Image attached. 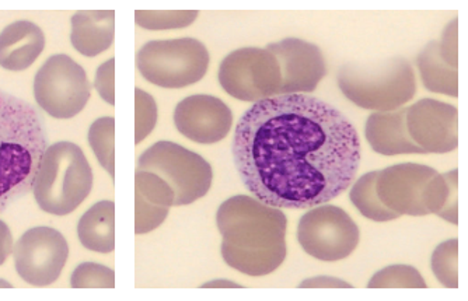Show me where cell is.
Instances as JSON below:
<instances>
[{
    "instance_id": "31",
    "label": "cell",
    "mask_w": 468,
    "mask_h": 301,
    "mask_svg": "<svg viewBox=\"0 0 468 301\" xmlns=\"http://www.w3.org/2000/svg\"><path fill=\"white\" fill-rule=\"evenodd\" d=\"M459 20L453 18L444 28L441 41H439V51L446 64L451 65L453 69L459 67Z\"/></svg>"
},
{
    "instance_id": "5",
    "label": "cell",
    "mask_w": 468,
    "mask_h": 301,
    "mask_svg": "<svg viewBox=\"0 0 468 301\" xmlns=\"http://www.w3.org/2000/svg\"><path fill=\"white\" fill-rule=\"evenodd\" d=\"M338 86L355 106L378 112L396 111L417 93L414 69L404 57L344 65L338 72Z\"/></svg>"
},
{
    "instance_id": "20",
    "label": "cell",
    "mask_w": 468,
    "mask_h": 301,
    "mask_svg": "<svg viewBox=\"0 0 468 301\" xmlns=\"http://www.w3.org/2000/svg\"><path fill=\"white\" fill-rule=\"evenodd\" d=\"M78 235L81 245L94 253L115 250V203L102 201L91 206L79 220Z\"/></svg>"
},
{
    "instance_id": "7",
    "label": "cell",
    "mask_w": 468,
    "mask_h": 301,
    "mask_svg": "<svg viewBox=\"0 0 468 301\" xmlns=\"http://www.w3.org/2000/svg\"><path fill=\"white\" fill-rule=\"evenodd\" d=\"M136 170L165 180L175 191V206L191 205L207 195L214 180L212 167L204 157L168 140L144 150Z\"/></svg>"
},
{
    "instance_id": "12",
    "label": "cell",
    "mask_w": 468,
    "mask_h": 301,
    "mask_svg": "<svg viewBox=\"0 0 468 301\" xmlns=\"http://www.w3.org/2000/svg\"><path fill=\"white\" fill-rule=\"evenodd\" d=\"M410 138L425 153H449L459 145V112L438 99H420L406 109Z\"/></svg>"
},
{
    "instance_id": "1",
    "label": "cell",
    "mask_w": 468,
    "mask_h": 301,
    "mask_svg": "<svg viewBox=\"0 0 468 301\" xmlns=\"http://www.w3.org/2000/svg\"><path fill=\"white\" fill-rule=\"evenodd\" d=\"M234 166L247 190L273 208H313L346 192L360 164L351 120L315 97L255 103L239 120Z\"/></svg>"
},
{
    "instance_id": "18",
    "label": "cell",
    "mask_w": 468,
    "mask_h": 301,
    "mask_svg": "<svg viewBox=\"0 0 468 301\" xmlns=\"http://www.w3.org/2000/svg\"><path fill=\"white\" fill-rule=\"evenodd\" d=\"M46 48V36L31 22L13 23L0 33V67L12 72L28 69Z\"/></svg>"
},
{
    "instance_id": "23",
    "label": "cell",
    "mask_w": 468,
    "mask_h": 301,
    "mask_svg": "<svg viewBox=\"0 0 468 301\" xmlns=\"http://www.w3.org/2000/svg\"><path fill=\"white\" fill-rule=\"evenodd\" d=\"M378 171L367 172L364 177L355 182L352 187L351 196L352 203L355 208L364 214L367 219L373 222H390V220L399 219L396 212L390 211L380 202L378 193H376V181H378Z\"/></svg>"
},
{
    "instance_id": "9",
    "label": "cell",
    "mask_w": 468,
    "mask_h": 301,
    "mask_svg": "<svg viewBox=\"0 0 468 301\" xmlns=\"http://www.w3.org/2000/svg\"><path fill=\"white\" fill-rule=\"evenodd\" d=\"M219 83L229 96L255 104L280 96L282 76L278 60L267 48H241L222 60Z\"/></svg>"
},
{
    "instance_id": "24",
    "label": "cell",
    "mask_w": 468,
    "mask_h": 301,
    "mask_svg": "<svg viewBox=\"0 0 468 301\" xmlns=\"http://www.w3.org/2000/svg\"><path fill=\"white\" fill-rule=\"evenodd\" d=\"M115 119L114 117L99 118L89 130V145L93 149L99 163L114 180L115 174Z\"/></svg>"
},
{
    "instance_id": "25",
    "label": "cell",
    "mask_w": 468,
    "mask_h": 301,
    "mask_svg": "<svg viewBox=\"0 0 468 301\" xmlns=\"http://www.w3.org/2000/svg\"><path fill=\"white\" fill-rule=\"evenodd\" d=\"M197 10H136L135 22L146 30H176L193 25Z\"/></svg>"
},
{
    "instance_id": "6",
    "label": "cell",
    "mask_w": 468,
    "mask_h": 301,
    "mask_svg": "<svg viewBox=\"0 0 468 301\" xmlns=\"http://www.w3.org/2000/svg\"><path fill=\"white\" fill-rule=\"evenodd\" d=\"M136 65L152 85L165 88H188L207 75L209 52L196 38L151 41L139 49Z\"/></svg>"
},
{
    "instance_id": "2",
    "label": "cell",
    "mask_w": 468,
    "mask_h": 301,
    "mask_svg": "<svg viewBox=\"0 0 468 301\" xmlns=\"http://www.w3.org/2000/svg\"><path fill=\"white\" fill-rule=\"evenodd\" d=\"M217 220L223 238L222 256L230 268L264 276L282 265L288 220L280 208L238 195L220 205Z\"/></svg>"
},
{
    "instance_id": "4",
    "label": "cell",
    "mask_w": 468,
    "mask_h": 301,
    "mask_svg": "<svg viewBox=\"0 0 468 301\" xmlns=\"http://www.w3.org/2000/svg\"><path fill=\"white\" fill-rule=\"evenodd\" d=\"M91 187L93 172L83 150L72 142H58L42 156L31 191L42 211L67 216L84 202Z\"/></svg>"
},
{
    "instance_id": "33",
    "label": "cell",
    "mask_w": 468,
    "mask_h": 301,
    "mask_svg": "<svg viewBox=\"0 0 468 301\" xmlns=\"http://www.w3.org/2000/svg\"><path fill=\"white\" fill-rule=\"evenodd\" d=\"M299 287H343V289H346V287L354 286L346 284L344 280L335 279V277L318 276L304 280Z\"/></svg>"
},
{
    "instance_id": "15",
    "label": "cell",
    "mask_w": 468,
    "mask_h": 301,
    "mask_svg": "<svg viewBox=\"0 0 468 301\" xmlns=\"http://www.w3.org/2000/svg\"><path fill=\"white\" fill-rule=\"evenodd\" d=\"M175 124L178 132L193 142L214 145L230 132L233 115L222 99L207 94H196L177 104Z\"/></svg>"
},
{
    "instance_id": "17",
    "label": "cell",
    "mask_w": 468,
    "mask_h": 301,
    "mask_svg": "<svg viewBox=\"0 0 468 301\" xmlns=\"http://www.w3.org/2000/svg\"><path fill=\"white\" fill-rule=\"evenodd\" d=\"M365 135L370 148L383 156L425 153L410 138L406 125V109L370 115L365 127Z\"/></svg>"
},
{
    "instance_id": "30",
    "label": "cell",
    "mask_w": 468,
    "mask_h": 301,
    "mask_svg": "<svg viewBox=\"0 0 468 301\" xmlns=\"http://www.w3.org/2000/svg\"><path fill=\"white\" fill-rule=\"evenodd\" d=\"M94 88L100 94L105 103L110 106L115 104V59L107 60L104 64L100 65L97 69L96 78H94Z\"/></svg>"
},
{
    "instance_id": "29",
    "label": "cell",
    "mask_w": 468,
    "mask_h": 301,
    "mask_svg": "<svg viewBox=\"0 0 468 301\" xmlns=\"http://www.w3.org/2000/svg\"><path fill=\"white\" fill-rule=\"evenodd\" d=\"M157 106L154 97L146 91L135 90V145L151 135L156 127Z\"/></svg>"
},
{
    "instance_id": "21",
    "label": "cell",
    "mask_w": 468,
    "mask_h": 301,
    "mask_svg": "<svg viewBox=\"0 0 468 301\" xmlns=\"http://www.w3.org/2000/svg\"><path fill=\"white\" fill-rule=\"evenodd\" d=\"M418 69L427 90L432 93L457 97L459 94V75L457 69L444 62L439 51V41H431L418 55Z\"/></svg>"
},
{
    "instance_id": "14",
    "label": "cell",
    "mask_w": 468,
    "mask_h": 301,
    "mask_svg": "<svg viewBox=\"0 0 468 301\" xmlns=\"http://www.w3.org/2000/svg\"><path fill=\"white\" fill-rule=\"evenodd\" d=\"M267 49L280 65L282 76L280 96L312 93L327 75L324 57L314 44L299 38H285L271 44Z\"/></svg>"
},
{
    "instance_id": "8",
    "label": "cell",
    "mask_w": 468,
    "mask_h": 301,
    "mask_svg": "<svg viewBox=\"0 0 468 301\" xmlns=\"http://www.w3.org/2000/svg\"><path fill=\"white\" fill-rule=\"evenodd\" d=\"M90 94L88 75L68 55L49 57L34 78L37 104L57 119H69L83 111Z\"/></svg>"
},
{
    "instance_id": "27",
    "label": "cell",
    "mask_w": 468,
    "mask_h": 301,
    "mask_svg": "<svg viewBox=\"0 0 468 301\" xmlns=\"http://www.w3.org/2000/svg\"><path fill=\"white\" fill-rule=\"evenodd\" d=\"M369 289H390V287H407V289H425L427 284L420 272L410 265H391L381 269L370 279Z\"/></svg>"
},
{
    "instance_id": "19",
    "label": "cell",
    "mask_w": 468,
    "mask_h": 301,
    "mask_svg": "<svg viewBox=\"0 0 468 301\" xmlns=\"http://www.w3.org/2000/svg\"><path fill=\"white\" fill-rule=\"evenodd\" d=\"M114 10H83L72 17L73 48L83 57H94L107 51L114 43Z\"/></svg>"
},
{
    "instance_id": "3",
    "label": "cell",
    "mask_w": 468,
    "mask_h": 301,
    "mask_svg": "<svg viewBox=\"0 0 468 301\" xmlns=\"http://www.w3.org/2000/svg\"><path fill=\"white\" fill-rule=\"evenodd\" d=\"M47 149L38 112L0 90V213L33 190Z\"/></svg>"
},
{
    "instance_id": "35",
    "label": "cell",
    "mask_w": 468,
    "mask_h": 301,
    "mask_svg": "<svg viewBox=\"0 0 468 301\" xmlns=\"http://www.w3.org/2000/svg\"><path fill=\"white\" fill-rule=\"evenodd\" d=\"M0 287H12V285L7 284L5 280H0Z\"/></svg>"
},
{
    "instance_id": "22",
    "label": "cell",
    "mask_w": 468,
    "mask_h": 301,
    "mask_svg": "<svg viewBox=\"0 0 468 301\" xmlns=\"http://www.w3.org/2000/svg\"><path fill=\"white\" fill-rule=\"evenodd\" d=\"M459 171L436 172L425 190L428 214H438L449 223H459Z\"/></svg>"
},
{
    "instance_id": "26",
    "label": "cell",
    "mask_w": 468,
    "mask_h": 301,
    "mask_svg": "<svg viewBox=\"0 0 468 301\" xmlns=\"http://www.w3.org/2000/svg\"><path fill=\"white\" fill-rule=\"evenodd\" d=\"M432 271L444 287H459V241H443L432 254Z\"/></svg>"
},
{
    "instance_id": "34",
    "label": "cell",
    "mask_w": 468,
    "mask_h": 301,
    "mask_svg": "<svg viewBox=\"0 0 468 301\" xmlns=\"http://www.w3.org/2000/svg\"><path fill=\"white\" fill-rule=\"evenodd\" d=\"M201 287H243L240 285L234 284V282H229V280H214V282H209V284H205L204 286Z\"/></svg>"
},
{
    "instance_id": "10",
    "label": "cell",
    "mask_w": 468,
    "mask_h": 301,
    "mask_svg": "<svg viewBox=\"0 0 468 301\" xmlns=\"http://www.w3.org/2000/svg\"><path fill=\"white\" fill-rule=\"evenodd\" d=\"M356 223L344 209L318 205L302 216L297 240L313 258L335 263L348 258L359 244Z\"/></svg>"
},
{
    "instance_id": "28",
    "label": "cell",
    "mask_w": 468,
    "mask_h": 301,
    "mask_svg": "<svg viewBox=\"0 0 468 301\" xmlns=\"http://www.w3.org/2000/svg\"><path fill=\"white\" fill-rule=\"evenodd\" d=\"M70 286L73 289H114L115 272L100 264H80L73 271Z\"/></svg>"
},
{
    "instance_id": "32",
    "label": "cell",
    "mask_w": 468,
    "mask_h": 301,
    "mask_svg": "<svg viewBox=\"0 0 468 301\" xmlns=\"http://www.w3.org/2000/svg\"><path fill=\"white\" fill-rule=\"evenodd\" d=\"M13 251V235L9 227L0 220V265L6 263Z\"/></svg>"
},
{
    "instance_id": "13",
    "label": "cell",
    "mask_w": 468,
    "mask_h": 301,
    "mask_svg": "<svg viewBox=\"0 0 468 301\" xmlns=\"http://www.w3.org/2000/svg\"><path fill=\"white\" fill-rule=\"evenodd\" d=\"M436 170L417 163H402L378 171L376 193L380 202L399 216H427L425 190Z\"/></svg>"
},
{
    "instance_id": "11",
    "label": "cell",
    "mask_w": 468,
    "mask_h": 301,
    "mask_svg": "<svg viewBox=\"0 0 468 301\" xmlns=\"http://www.w3.org/2000/svg\"><path fill=\"white\" fill-rule=\"evenodd\" d=\"M16 271L37 287L57 282L69 256L68 241L52 227H36L21 235L15 245Z\"/></svg>"
},
{
    "instance_id": "16",
    "label": "cell",
    "mask_w": 468,
    "mask_h": 301,
    "mask_svg": "<svg viewBox=\"0 0 468 301\" xmlns=\"http://www.w3.org/2000/svg\"><path fill=\"white\" fill-rule=\"evenodd\" d=\"M175 191L154 172H135V234L157 229L175 206Z\"/></svg>"
}]
</instances>
